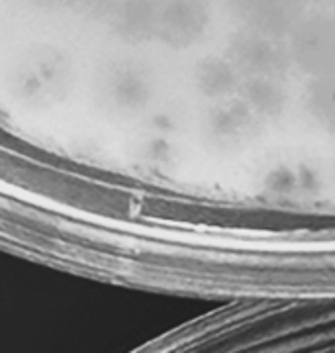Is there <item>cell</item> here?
<instances>
[{
    "mask_svg": "<svg viewBox=\"0 0 335 353\" xmlns=\"http://www.w3.org/2000/svg\"><path fill=\"white\" fill-rule=\"evenodd\" d=\"M122 0H79L77 4L87 10V12L94 14V16H102V14L116 12V8L120 6Z\"/></svg>",
    "mask_w": 335,
    "mask_h": 353,
    "instance_id": "6da1fadb",
    "label": "cell"
},
{
    "mask_svg": "<svg viewBox=\"0 0 335 353\" xmlns=\"http://www.w3.org/2000/svg\"><path fill=\"white\" fill-rule=\"evenodd\" d=\"M30 2L39 6V8H61V6L77 4L79 0H30Z\"/></svg>",
    "mask_w": 335,
    "mask_h": 353,
    "instance_id": "7a4b0ae2",
    "label": "cell"
}]
</instances>
